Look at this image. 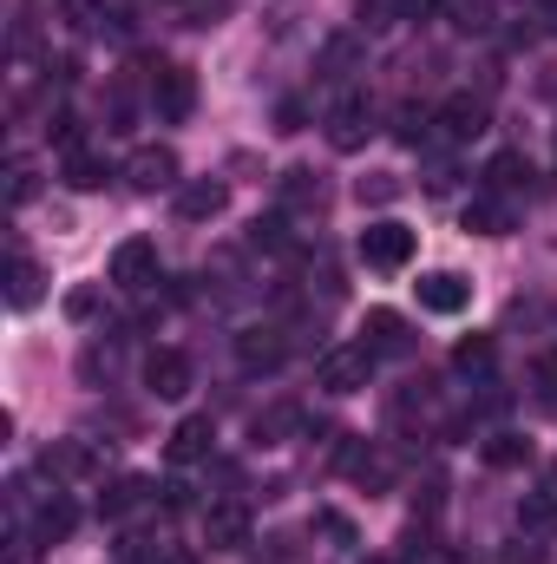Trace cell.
Here are the masks:
<instances>
[{"label":"cell","mask_w":557,"mask_h":564,"mask_svg":"<svg viewBox=\"0 0 557 564\" xmlns=\"http://www.w3.org/2000/svg\"><path fill=\"white\" fill-rule=\"evenodd\" d=\"M374 348L368 341H341V348H328L321 361H315V388H328V394H361L368 388V375H374Z\"/></svg>","instance_id":"obj_1"},{"label":"cell","mask_w":557,"mask_h":564,"mask_svg":"<svg viewBox=\"0 0 557 564\" xmlns=\"http://www.w3.org/2000/svg\"><path fill=\"white\" fill-rule=\"evenodd\" d=\"M361 263L368 270H381V276H394V270H407L414 263V250H419V237L407 230V224H394V217H381V224H368L361 230Z\"/></svg>","instance_id":"obj_2"},{"label":"cell","mask_w":557,"mask_h":564,"mask_svg":"<svg viewBox=\"0 0 557 564\" xmlns=\"http://www.w3.org/2000/svg\"><path fill=\"white\" fill-rule=\"evenodd\" d=\"M151 112H157V126H184V119L197 112V79H190V66H157V73H151Z\"/></svg>","instance_id":"obj_3"},{"label":"cell","mask_w":557,"mask_h":564,"mask_svg":"<svg viewBox=\"0 0 557 564\" xmlns=\"http://www.w3.org/2000/svg\"><path fill=\"white\" fill-rule=\"evenodd\" d=\"M125 177H132V191H177L184 184V164H177L171 144H139L125 158Z\"/></svg>","instance_id":"obj_4"},{"label":"cell","mask_w":557,"mask_h":564,"mask_svg":"<svg viewBox=\"0 0 557 564\" xmlns=\"http://www.w3.org/2000/svg\"><path fill=\"white\" fill-rule=\"evenodd\" d=\"M433 119H439V139L472 144L479 132H485V126H492V106H485L479 93H452V99H446V106H439Z\"/></svg>","instance_id":"obj_5"},{"label":"cell","mask_w":557,"mask_h":564,"mask_svg":"<svg viewBox=\"0 0 557 564\" xmlns=\"http://www.w3.org/2000/svg\"><path fill=\"white\" fill-rule=\"evenodd\" d=\"M335 466H341L348 479H361L368 492H387V486H394V459H387L374 440H348V446L335 453Z\"/></svg>","instance_id":"obj_6"},{"label":"cell","mask_w":557,"mask_h":564,"mask_svg":"<svg viewBox=\"0 0 557 564\" xmlns=\"http://www.w3.org/2000/svg\"><path fill=\"white\" fill-rule=\"evenodd\" d=\"M204 545L210 552H243L250 545V506H237V499L204 506Z\"/></svg>","instance_id":"obj_7"},{"label":"cell","mask_w":557,"mask_h":564,"mask_svg":"<svg viewBox=\"0 0 557 564\" xmlns=\"http://www.w3.org/2000/svg\"><path fill=\"white\" fill-rule=\"evenodd\" d=\"M368 132H374V106H368L361 93H348V99L328 106V144H335V151H361Z\"/></svg>","instance_id":"obj_8"},{"label":"cell","mask_w":557,"mask_h":564,"mask_svg":"<svg viewBox=\"0 0 557 564\" xmlns=\"http://www.w3.org/2000/svg\"><path fill=\"white\" fill-rule=\"evenodd\" d=\"M230 210V184L223 177H184L177 184V217L184 224H210V217H223Z\"/></svg>","instance_id":"obj_9"},{"label":"cell","mask_w":557,"mask_h":564,"mask_svg":"<svg viewBox=\"0 0 557 564\" xmlns=\"http://www.w3.org/2000/svg\"><path fill=\"white\" fill-rule=\"evenodd\" d=\"M144 388H151L157 401H184V394H190V355L151 348V355H144Z\"/></svg>","instance_id":"obj_10"},{"label":"cell","mask_w":557,"mask_h":564,"mask_svg":"<svg viewBox=\"0 0 557 564\" xmlns=\"http://www.w3.org/2000/svg\"><path fill=\"white\" fill-rule=\"evenodd\" d=\"M40 473H46L53 486H73V479H92V473H99V453H92L86 440H53V446L40 453Z\"/></svg>","instance_id":"obj_11"},{"label":"cell","mask_w":557,"mask_h":564,"mask_svg":"<svg viewBox=\"0 0 557 564\" xmlns=\"http://www.w3.org/2000/svg\"><path fill=\"white\" fill-rule=\"evenodd\" d=\"M361 341H368L374 355H414V322H407L401 308H368Z\"/></svg>","instance_id":"obj_12"},{"label":"cell","mask_w":557,"mask_h":564,"mask_svg":"<svg viewBox=\"0 0 557 564\" xmlns=\"http://www.w3.org/2000/svg\"><path fill=\"white\" fill-rule=\"evenodd\" d=\"M414 289H419V308H426V315H459V308L472 302V282L459 276V270H426Z\"/></svg>","instance_id":"obj_13"},{"label":"cell","mask_w":557,"mask_h":564,"mask_svg":"<svg viewBox=\"0 0 557 564\" xmlns=\"http://www.w3.org/2000/svg\"><path fill=\"white\" fill-rule=\"evenodd\" d=\"M112 282H119V289H151V282H157V243L125 237V243L112 250Z\"/></svg>","instance_id":"obj_14"},{"label":"cell","mask_w":557,"mask_h":564,"mask_svg":"<svg viewBox=\"0 0 557 564\" xmlns=\"http://www.w3.org/2000/svg\"><path fill=\"white\" fill-rule=\"evenodd\" d=\"M210 446H217V426H210V414H190V421H177V433L164 440L171 466H197V459H210Z\"/></svg>","instance_id":"obj_15"},{"label":"cell","mask_w":557,"mask_h":564,"mask_svg":"<svg viewBox=\"0 0 557 564\" xmlns=\"http://www.w3.org/2000/svg\"><path fill=\"white\" fill-rule=\"evenodd\" d=\"M40 295H46V270L13 243V263H7V308L26 315V308H40Z\"/></svg>","instance_id":"obj_16"},{"label":"cell","mask_w":557,"mask_h":564,"mask_svg":"<svg viewBox=\"0 0 557 564\" xmlns=\"http://www.w3.org/2000/svg\"><path fill=\"white\" fill-rule=\"evenodd\" d=\"M282 355H288L282 328H243V335H237V361H243L250 375H270V368H282Z\"/></svg>","instance_id":"obj_17"},{"label":"cell","mask_w":557,"mask_h":564,"mask_svg":"<svg viewBox=\"0 0 557 564\" xmlns=\"http://www.w3.org/2000/svg\"><path fill=\"white\" fill-rule=\"evenodd\" d=\"M466 230L472 237H512V204H499V191H479L466 204Z\"/></svg>","instance_id":"obj_18"},{"label":"cell","mask_w":557,"mask_h":564,"mask_svg":"<svg viewBox=\"0 0 557 564\" xmlns=\"http://www.w3.org/2000/svg\"><path fill=\"white\" fill-rule=\"evenodd\" d=\"M73 525H79V506L53 486V499L33 512V532H40V545H59V539H73Z\"/></svg>","instance_id":"obj_19"},{"label":"cell","mask_w":557,"mask_h":564,"mask_svg":"<svg viewBox=\"0 0 557 564\" xmlns=\"http://www.w3.org/2000/svg\"><path fill=\"white\" fill-rule=\"evenodd\" d=\"M276 197H282V210H315V204H321V177H315L308 164H288L276 177Z\"/></svg>","instance_id":"obj_20"},{"label":"cell","mask_w":557,"mask_h":564,"mask_svg":"<svg viewBox=\"0 0 557 564\" xmlns=\"http://www.w3.org/2000/svg\"><path fill=\"white\" fill-rule=\"evenodd\" d=\"M144 492H151V479H139V473H125V479H112L106 492H99V519H125V512H139Z\"/></svg>","instance_id":"obj_21"},{"label":"cell","mask_w":557,"mask_h":564,"mask_svg":"<svg viewBox=\"0 0 557 564\" xmlns=\"http://www.w3.org/2000/svg\"><path fill=\"white\" fill-rule=\"evenodd\" d=\"M288 433H302V408H295V401H276L270 414H256V426H250L256 446H282Z\"/></svg>","instance_id":"obj_22"},{"label":"cell","mask_w":557,"mask_h":564,"mask_svg":"<svg viewBox=\"0 0 557 564\" xmlns=\"http://www.w3.org/2000/svg\"><path fill=\"white\" fill-rule=\"evenodd\" d=\"M532 177V158L525 151H492L485 158V191H518Z\"/></svg>","instance_id":"obj_23"},{"label":"cell","mask_w":557,"mask_h":564,"mask_svg":"<svg viewBox=\"0 0 557 564\" xmlns=\"http://www.w3.org/2000/svg\"><path fill=\"white\" fill-rule=\"evenodd\" d=\"M66 184H73V191H99V184H106V158L86 151V144L66 151Z\"/></svg>","instance_id":"obj_24"},{"label":"cell","mask_w":557,"mask_h":564,"mask_svg":"<svg viewBox=\"0 0 557 564\" xmlns=\"http://www.w3.org/2000/svg\"><path fill=\"white\" fill-rule=\"evenodd\" d=\"M485 466H499V473L532 466V440H518V433H492V440H485Z\"/></svg>","instance_id":"obj_25"},{"label":"cell","mask_w":557,"mask_h":564,"mask_svg":"<svg viewBox=\"0 0 557 564\" xmlns=\"http://www.w3.org/2000/svg\"><path fill=\"white\" fill-rule=\"evenodd\" d=\"M33 197H40V171H33V158H13V164H7V204L26 210Z\"/></svg>","instance_id":"obj_26"},{"label":"cell","mask_w":557,"mask_h":564,"mask_svg":"<svg viewBox=\"0 0 557 564\" xmlns=\"http://www.w3.org/2000/svg\"><path fill=\"white\" fill-rule=\"evenodd\" d=\"M518 525H525L532 539H545V532H557V499H551V492H532V499L518 506Z\"/></svg>","instance_id":"obj_27"},{"label":"cell","mask_w":557,"mask_h":564,"mask_svg":"<svg viewBox=\"0 0 557 564\" xmlns=\"http://www.w3.org/2000/svg\"><path fill=\"white\" fill-rule=\"evenodd\" d=\"M452 368H459V375H492V335H466V341L452 348Z\"/></svg>","instance_id":"obj_28"},{"label":"cell","mask_w":557,"mask_h":564,"mask_svg":"<svg viewBox=\"0 0 557 564\" xmlns=\"http://www.w3.org/2000/svg\"><path fill=\"white\" fill-rule=\"evenodd\" d=\"M433 126H439V119H433L426 106H401V126H394V139H401V144H426V139H433Z\"/></svg>","instance_id":"obj_29"},{"label":"cell","mask_w":557,"mask_h":564,"mask_svg":"<svg viewBox=\"0 0 557 564\" xmlns=\"http://www.w3.org/2000/svg\"><path fill=\"white\" fill-rule=\"evenodd\" d=\"M354 197H361V204H394V197H401V177H394V171H374V177L354 184Z\"/></svg>","instance_id":"obj_30"},{"label":"cell","mask_w":557,"mask_h":564,"mask_svg":"<svg viewBox=\"0 0 557 564\" xmlns=\"http://www.w3.org/2000/svg\"><path fill=\"white\" fill-rule=\"evenodd\" d=\"M348 66H354V40L341 33V40L321 46V73H328V79H348Z\"/></svg>","instance_id":"obj_31"},{"label":"cell","mask_w":557,"mask_h":564,"mask_svg":"<svg viewBox=\"0 0 557 564\" xmlns=\"http://www.w3.org/2000/svg\"><path fill=\"white\" fill-rule=\"evenodd\" d=\"M315 532H328L335 545H354V539H361V532H354V519H348V512H335V506H321V512H315Z\"/></svg>","instance_id":"obj_32"},{"label":"cell","mask_w":557,"mask_h":564,"mask_svg":"<svg viewBox=\"0 0 557 564\" xmlns=\"http://www.w3.org/2000/svg\"><path fill=\"white\" fill-rule=\"evenodd\" d=\"M532 394H538V401H557V348H545V355L532 361Z\"/></svg>","instance_id":"obj_33"},{"label":"cell","mask_w":557,"mask_h":564,"mask_svg":"<svg viewBox=\"0 0 557 564\" xmlns=\"http://www.w3.org/2000/svg\"><path fill=\"white\" fill-rule=\"evenodd\" d=\"M250 243H256V250H288V224H282V217H256Z\"/></svg>","instance_id":"obj_34"},{"label":"cell","mask_w":557,"mask_h":564,"mask_svg":"<svg viewBox=\"0 0 557 564\" xmlns=\"http://www.w3.org/2000/svg\"><path fill=\"white\" fill-rule=\"evenodd\" d=\"M426 552H433V525H426V519H414V525H407V539H401V564L426 558Z\"/></svg>","instance_id":"obj_35"},{"label":"cell","mask_w":557,"mask_h":564,"mask_svg":"<svg viewBox=\"0 0 557 564\" xmlns=\"http://www.w3.org/2000/svg\"><path fill=\"white\" fill-rule=\"evenodd\" d=\"M66 315H73V322H92V315H99V289H73V295H66Z\"/></svg>","instance_id":"obj_36"},{"label":"cell","mask_w":557,"mask_h":564,"mask_svg":"<svg viewBox=\"0 0 557 564\" xmlns=\"http://www.w3.org/2000/svg\"><path fill=\"white\" fill-rule=\"evenodd\" d=\"M230 13V0H190V26H217Z\"/></svg>","instance_id":"obj_37"},{"label":"cell","mask_w":557,"mask_h":564,"mask_svg":"<svg viewBox=\"0 0 557 564\" xmlns=\"http://www.w3.org/2000/svg\"><path fill=\"white\" fill-rule=\"evenodd\" d=\"M40 558V532H13V552H7V564H33Z\"/></svg>","instance_id":"obj_38"},{"label":"cell","mask_w":557,"mask_h":564,"mask_svg":"<svg viewBox=\"0 0 557 564\" xmlns=\"http://www.w3.org/2000/svg\"><path fill=\"white\" fill-rule=\"evenodd\" d=\"M505 564H545V545H538V539H518V545L505 552Z\"/></svg>","instance_id":"obj_39"},{"label":"cell","mask_w":557,"mask_h":564,"mask_svg":"<svg viewBox=\"0 0 557 564\" xmlns=\"http://www.w3.org/2000/svg\"><path fill=\"white\" fill-rule=\"evenodd\" d=\"M361 564H394V558H361Z\"/></svg>","instance_id":"obj_40"},{"label":"cell","mask_w":557,"mask_h":564,"mask_svg":"<svg viewBox=\"0 0 557 564\" xmlns=\"http://www.w3.org/2000/svg\"><path fill=\"white\" fill-rule=\"evenodd\" d=\"M551 144H557V126H551Z\"/></svg>","instance_id":"obj_41"}]
</instances>
